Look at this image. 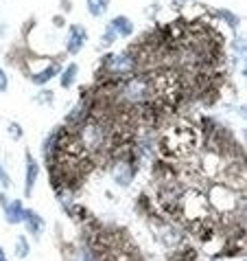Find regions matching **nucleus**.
Listing matches in <instances>:
<instances>
[{"label":"nucleus","instance_id":"2","mask_svg":"<svg viewBox=\"0 0 247 261\" xmlns=\"http://www.w3.org/2000/svg\"><path fill=\"white\" fill-rule=\"evenodd\" d=\"M101 66H103V72L107 79L112 82H120L129 75H134L140 66V57L134 48H125L120 53H110L101 60Z\"/></svg>","mask_w":247,"mask_h":261},{"label":"nucleus","instance_id":"4","mask_svg":"<svg viewBox=\"0 0 247 261\" xmlns=\"http://www.w3.org/2000/svg\"><path fill=\"white\" fill-rule=\"evenodd\" d=\"M177 206H179L181 215H184L188 222H203V220H208V217H210V213H212V211H210V206H208L206 195H201L199 191L184 193L179 198Z\"/></svg>","mask_w":247,"mask_h":261},{"label":"nucleus","instance_id":"22","mask_svg":"<svg viewBox=\"0 0 247 261\" xmlns=\"http://www.w3.org/2000/svg\"><path fill=\"white\" fill-rule=\"evenodd\" d=\"M177 3H191V0H177Z\"/></svg>","mask_w":247,"mask_h":261},{"label":"nucleus","instance_id":"21","mask_svg":"<svg viewBox=\"0 0 247 261\" xmlns=\"http://www.w3.org/2000/svg\"><path fill=\"white\" fill-rule=\"evenodd\" d=\"M0 261H7V255H5V248H0Z\"/></svg>","mask_w":247,"mask_h":261},{"label":"nucleus","instance_id":"13","mask_svg":"<svg viewBox=\"0 0 247 261\" xmlns=\"http://www.w3.org/2000/svg\"><path fill=\"white\" fill-rule=\"evenodd\" d=\"M217 16H219L225 24H228L232 31H238V24H241V18L236 13H232L230 9H217Z\"/></svg>","mask_w":247,"mask_h":261},{"label":"nucleus","instance_id":"9","mask_svg":"<svg viewBox=\"0 0 247 261\" xmlns=\"http://www.w3.org/2000/svg\"><path fill=\"white\" fill-rule=\"evenodd\" d=\"M22 224H24L26 233H28V235H33V237H40L42 233H44V228H46L44 217H42L38 211H33V208H26Z\"/></svg>","mask_w":247,"mask_h":261},{"label":"nucleus","instance_id":"12","mask_svg":"<svg viewBox=\"0 0 247 261\" xmlns=\"http://www.w3.org/2000/svg\"><path fill=\"white\" fill-rule=\"evenodd\" d=\"M85 9L92 18H101L110 9V0H85Z\"/></svg>","mask_w":247,"mask_h":261},{"label":"nucleus","instance_id":"15","mask_svg":"<svg viewBox=\"0 0 247 261\" xmlns=\"http://www.w3.org/2000/svg\"><path fill=\"white\" fill-rule=\"evenodd\" d=\"M7 132H9V139H11V141H22V136H24L22 125H20V123H16V121H11L9 125H7Z\"/></svg>","mask_w":247,"mask_h":261},{"label":"nucleus","instance_id":"5","mask_svg":"<svg viewBox=\"0 0 247 261\" xmlns=\"http://www.w3.org/2000/svg\"><path fill=\"white\" fill-rule=\"evenodd\" d=\"M85 42H88V29L83 24H70L68 27V35H66V50L70 55L81 53Z\"/></svg>","mask_w":247,"mask_h":261},{"label":"nucleus","instance_id":"19","mask_svg":"<svg viewBox=\"0 0 247 261\" xmlns=\"http://www.w3.org/2000/svg\"><path fill=\"white\" fill-rule=\"evenodd\" d=\"M7 90H9V77H7L5 68L0 66V92H7Z\"/></svg>","mask_w":247,"mask_h":261},{"label":"nucleus","instance_id":"6","mask_svg":"<svg viewBox=\"0 0 247 261\" xmlns=\"http://www.w3.org/2000/svg\"><path fill=\"white\" fill-rule=\"evenodd\" d=\"M24 195L26 198H31L33 195V187L35 182H38V178H40V165L38 161L33 158L31 151H26L24 154Z\"/></svg>","mask_w":247,"mask_h":261},{"label":"nucleus","instance_id":"8","mask_svg":"<svg viewBox=\"0 0 247 261\" xmlns=\"http://www.w3.org/2000/svg\"><path fill=\"white\" fill-rule=\"evenodd\" d=\"M156 228V226H153ZM156 235L160 237V242H162L164 246H177V242H179V230H177V226L175 224H171V222H158V228H156Z\"/></svg>","mask_w":247,"mask_h":261},{"label":"nucleus","instance_id":"10","mask_svg":"<svg viewBox=\"0 0 247 261\" xmlns=\"http://www.w3.org/2000/svg\"><path fill=\"white\" fill-rule=\"evenodd\" d=\"M3 211H5L7 224H22L24 213H26V206H24L22 200H9V204H7Z\"/></svg>","mask_w":247,"mask_h":261},{"label":"nucleus","instance_id":"14","mask_svg":"<svg viewBox=\"0 0 247 261\" xmlns=\"http://www.w3.org/2000/svg\"><path fill=\"white\" fill-rule=\"evenodd\" d=\"M16 257L18 259H26L28 255H31V242H28V237L26 235H20L18 239H16Z\"/></svg>","mask_w":247,"mask_h":261},{"label":"nucleus","instance_id":"20","mask_svg":"<svg viewBox=\"0 0 247 261\" xmlns=\"http://www.w3.org/2000/svg\"><path fill=\"white\" fill-rule=\"evenodd\" d=\"M7 204H9V198H7V195H5V193H0V206H3V208H5Z\"/></svg>","mask_w":247,"mask_h":261},{"label":"nucleus","instance_id":"7","mask_svg":"<svg viewBox=\"0 0 247 261\" xmlns=\"http://www.w3.org/2000/svg\"><path fill=\"white\" fill-rule=\"evenodd\" d=\"M107 27H110L112 31L116 33V38H122V40H129V38H132V35L136 33L134 20L127 18V16H114Z\"/></svg>","mask_w":247,"mask_h":261},{"label":"nucleus","instance_id":"17","mask_svg":"<svg viewBox=\"0 0 247 261\" xmlns=\"http://www.w3.org/2000/svg\"><path fill=\"white\" fill-rule=\"evenodd\" d=\"M53 101H55V95L50 90H42L38 97H35V103L38 106H53Z\"/></svg>","mask_w":247,"mask_h":261},{"label":"nucleus","instance_id":"18","mask_svg":"<svg viewBox=\"0 0 247 261\" xmlns=\"http://www.w3.org/2000/svg\"><path fill=\"white\" fill-rule=\"evenodd\" d=\"M0 185H3L5 189H11V187H13V185H11V176L5 171L3 165H0Z\"/></svg>","mask_w":247,"mask_h":261},{"label":"nucleus","instance_id":"16","mask_svg":"<svg viewBox=\"0 0 247 261\" xmlns=\"http://www.w3.org/2000/svg\"><path fill=\"white\" fill-rule=\"evenodd\" d=\"M116 40H118V38H116V33L112 31L110 27H105V31L101 33V46H103V48H110Z\"/></svg>","mask_w":247,"mask_h":261},{"label":"nucleus","instance_id":"1","mask_svg":"<svg viewBox=\"0 0 247 261\" xmlns=\"http://www.w3.org/2000/svg\"><path fill=\"white\" fill-rule=\"evenodd\" d=\"M208 206L210 211L219 213V215H234L236 211L243 213V198L236 189H232L230 185L225 182H214L208 189Z\"/></svg>","mask_w":247,"mask_h":261},{"label":"nucleus","instance_id":"3","mask_svg":"<svg viewBox=\"0 0 247 261\" xmlns=\"http://www.w3.org/2000/svg\"><path fill=\"white\" fill-rule=\"evenodd\" d=\"M26 68H28V77L35 86H44L48 82H53L55 77H59L61 72V62L59 60H53V57H35V60L26 62Z\"/></svg>","mask_w":247,"mask_h":261},{"label":"nucleus","instance_id":"11","mask_svg":"<svg viewBox=\"0 0 247 261\" xmlns=\"http://www.w3.org/2000/svg\"><path fill=\"white\" fill-rule=\"evenodd\" d=\"M77 77H79V66L72 62V64H68L66 68H61V72H59V86H61L64 90H68V88L75 86Z\"/></svg>","mask_w":247,"mask_h":261}]
</instances>
